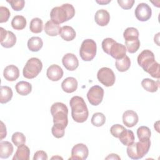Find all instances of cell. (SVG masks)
<instances>
[{"instance_id": "cell-1", "label": "cell", "mask_w": 160, "mask_h": 160, "mask_svg": "<svg viewBox=\"0 0 160 160\" xmlns=\"http://www.w3.org/2000/svg\"><path fill=\"white\" fill-rule=\"evenodd\" d=\"M138 63L152 78L159 79L160 77L159 64L156 61L154 53L149 50H143L138 56Z\"/></svg>"}, {"instance_id": "cell-2", "label": "cell", "mask_w": 160, "mask_h": 160, "mask_svg": "<svg viewBox=\"0 0 160 160\" xmlns=\"http://www.w3.org/2000/svg\"><path fill=\"white\" fill-rule=\"evenodd\" d=\"M69 104L71 108L72 118L76 122L81 123L87 120L89 111L82 98L73 96L69 101Z\"/></svg>"}, {"instance_id": "cell-3", "label": "cell", "mask_w": 160, "mask_h": 160, "mask_svg": "<svg viewBox=\"0 0 160 160\" xmlns=\"http://www.w3.org/2000/svg\"><path fill=\"white\" fill-rule=\"evenodd\" d=\"M75 9L71 4H63L61 6L54 7L50 12L51 21L55 24H59L67 21L74 17Z\"/></svg>"}, {"instance_id": "cell-4", "label": "cell", "mask_w": 160, "mask_h": 160, "mask_svg": "<svg viewBox=\"0 0 160 160\" xmlns=\"http://www.w3.org/2000/svg\"><path fill=\"white\" fill-rule=\"evenodd\" d=\"M51 112L53 117L54 124L62 126L64 128L67 126L68 109L64 103L60 102L54 103L51 107Z\"/></svg>"}, {"instance_id": "cell-5", "label": "cell", "mask_w": 160, "mask_h": 160, "mask_svg": "<svg viewBox=\"0 0 160 160\" xmlns=\"http://www.w3.org/2000/svg\"><path fill=\"white\" fill-rule=\"evenodd\" d=\"M151 146L150 139L144 141H138L132 142L128 146L127 154L132 159H139L144 157L149 151Z\"/></svg>"}, {"instance_id": "cell-6", "label": "cell", "mask_w": 160, "mask_h": 160, "mask_svg": "<svg viewBox=\"0 0 160 160\" xmlns=\"http://www.w3.org/2000/svg\"><path fill=\"white\" fill-rule=\"evenodd\" d=\"M42 68V63L41 60L36 58H31L28 60L23 68V76L27 79H33L39 74Z\"/></svg>"}, {"instance_id": "cell-7", "label": "cell", "mask_w": 160, "mask_h": 160, "mask_svg": "<svg viewBox=\"0 0 160 160\" xmlns=\"http://www.w3.org/2000/svg\"><path fill=\"white\" fill-rule=\"evenodd\" d=\"M97 46L95 41L91 39H87L82 41L79 54L81 59L85 61H90L94 59L96 54Z\"/></svg>"}, {"instance_id": "cell-8", "label": "cell", "mask_w": 160, "mask_h": 160, "mask_svg": "<svg viewBox=\"0 0 160 160\" xmlns=\"http://www.w3.org/2000/svg\"><path fill=\"white\" fill-rule=\"evenodd\" d=\"M98 81L106 87L112 86L116 80V77L112 70L109 68L104 67L101 68L97 74Z\"/></svg>"}, {"instance_id": "cell-9", "label": "cell", "mask_w": 160, "mask_h": 160, "mask_svg": "<svg viewBox=\"0 0 160 160\" xmlns=\"http://www.w3.org/2000/svg\"><path fill=\"white\" fill-rule=\"evenodd\" d=\"M104 97V89L99 86H92L87 93V98L91 104L93 106L99 105L102 101Z\"/></svg>"}, {"instance_id": "cell-10", "label": "cell", "mask_w": 160, "mask_h": 160, "mask_svg": "<svg viewBox=\"0 0 160 160\" xmlns=\"http://www.w3.org/2000/svg\"><path fill=\"white\" fill-rule=\"evenodd\" d=\"M136 18L140 21H146L150 19L152 10L150 6L144 2L139 3L134 11Z\"/></svg>"}, {"instance_id": "cell-11", "label": "cell", "mask_w": 160, "mask_h": 160, "mask_svg": "<svg viewBox=\"0 0 160 160\" xmlns=\"http://www.w3.org/2000/svg\"><path fill=\"white\" fill-rule=\"evenodd\" d=\"M89 154V151L88 147L82 144L79 143L73 146L71 150V156L69 159H78L84 160Z\"/></svg>"}, {"instance_id": "cell-12", "label": "cell", "mask_w": 160, "mask_h": 160, "mask_svg": "<svg viewBox=\"0 0 160 160\" xmlns=\"http://www.w3.org/2000/svg\"><path fill=\"white\" fill-rule=\"evenodd\" d=\"M126 51L124 45L115 41L111 46L108 54L117 60L124 58L126 55Z\"/></svg>"}, {"instance_id": "cell-13", "label": "cell", "mask_w": 160, "mask_h": 160, "mask_svg": "<svg viewBox=\"0 0 160 160\" xmlns=\"http://www.w3.org/2000/svg\"><path fill=\"white\" fill-rule=\"evenodd\" d=\"M62 62L65 68L69 71H74L79 66L78 59L72 53L66 54L62 57Z\"/></svg>"}, {"instance_id": "cell-14", "label": "cell", "mask_w": 160, "mask_h": 160, "mask_svg": "<svg viewBox=\"0 0 160 160\" xmlns=\"http://www.w3.org/2000/svg\"><path fill=\"white\" fill-rule=\"evenodd\" d=\"M138 120L137 113L132 110H127L122 114V122L128 128L134 126L138 123Z\"/></svg>"}, {"instance_id": "cell-15", "label": "cell", "mask_w": 160, "mask_h": 160, "mask_svg": "<svg viewBox=\"0 0 160 160\" xmlns=\"http://www.w3.org/2000/svg\"><path fill=\"white\" fill-rule=\"evenodd\" d=\"M46 75L51 81H57L63 76V70L59 66L52 64L48 68Z\"/></svg>"}, {"instance_id": "cell-16", "label": "cell", "mask_w": 160, "mask_h": 160, "mask_svg": "<svg viewBox=\"0 0 160 160\" xmlns=\"http://www.w3.org/2000/svg\"><path fill=\"white\" fill-rule=\"evenodd\" d=\"M3 76L4 78L8 81H16L19 76V69L15 65H9L4 68Z\"/></svg>"}, {"instance_id": "cell-17", "label": "cell", "mask_w": 160, "mask_h": 160, "mask_svg": "<svg viewBox=\"0 0 160 160\" xmlns=\"http://www.w3.org/2000/svg\"><path fill=\"white\" fill-rule=\"evenodd\" d=\"M95 22L101 26H106L110 20V15L105 9H99L96 11L94 16Z\"/></svg>"}, {"instance_id": "cell-18", "label": "cell", "mask_w": 160, "mask_h": 160, "mask_svg": "<svg viewBox=\"0 0 160 160\" xmlns=\"http://www.w3.org/2000/svg\"><path fill=\"white\" fill-rule=\"evenodd\" d=\"M61 88L67 93L73 92L77 89L78 81L73 77H68L62 82Z\"/></svg>"}, {"instance_id": "cell-19", "label": "cell", "mask_w": 160, "mask_h": 160, "mask_svg": "<svg viewBox=\"0 0 160 160\" xmlns=\"http://www.w3.org/2000/svg\"><path fill=\"white\" fill-rule=\"evenodd\" d=\"M30 150L28 146L24 144L18 146L14 157L13 160H29Z\"/></svg>"}, {"instance_id": "cell-20", "label": "cell", "mask_w": 160, "mask_h": 160, "mask_svg": "<svg viewBox=\"0 0 160 160\" xmlns=\"http://www.w3.org/2000/svg\"><path fill=\"white\" fill-rule=\"evenodd\" d=\"M13 146L9 141H1L0 142V158L2 159L8 158L12 153Z\"/></svg>"}, {"instance_id": "cell-21", "label": "cell", "mask_w": 160, "mask_h": 160, "mask_svg": "<svg viewBox=\"0 0 160 160\" xmlns=\"http://www.w3.org/2000/svg\"><path fill=\"white\" fill-rule=\"evenodd\" d=\"M59 34L61 37L66 41H72L76 37L75 30L69 26H64L61 27L59 31Z\"/></svg>"}, {"instance_id": "cell-22", "label": "cell", "mask_w": 160, "mask_h": 160, "mask_svg": "<svg viewBox=\"0 0 160 160\" xmlns=\"http://www.w3.org/2000/svg\"><path fill=\"white\" fill-rule=\"evenodd\" d=\"M119 139L124 146L131 144L134 141V135L132 131L125 129L119 135Z\"/></svg>"}, {"instance_id": "cell-23", "label": "cell", "mask_w": 160, "mask_h": 160, "mask_svg": "<svg viewBox=\"0 0 160 160\" xmlns=\"http://www.w3.org/2000/svg\"><path fill=\"white\" fill-rule=\"evenodd\" d=\"M17 92L21 96L28 95L32 91V85L27 81H19L15 86Z\"/></svg>"}, {"instance_id": "cell-24", "label": "cell", "mask_w": 160, "mask_h": 160, "mask_svg": "<svg viewBox=\"0 0 160 160\" xmlns=\"http://www.w3.org/2000/svg\"><path fill=\"white\" fill-rule=\"evenodd\" d=\"M61 27L59 24H55L51 20L46 22L44 26L45 32L50 36H56L59 34Z\"/></svg>"}, {"instance_id": "cell-25", "label": "cell", "mask_w": 160, "mask_h": 160, "mask_svg": "<svg viewBox=\"0 0 160 160\" xmlns=\"http://www.w3.org/2000/svg\"><path fill=\"white\" fill-rule=\"evenodd\" d=\"M141 85L142 88L148 92H154L157 91L159 88V81H155L149 78H145L141 81Z\"/></svg>"}, {"instance_id": "cell-26", "label": "cell", "mask_w": 160, "mask_h": 160, "mask_svg": "<svg viewBox=\"0 0 160 160\" xmlns=\"http://www.w3.org/2000/svg\"><path fill=\"white\" fill-rule=\"evenodd\" d=\"M43 46V42L41 38L34 36L31 38L28 41V49L32 52L39 51Z\"/></svg>"}, {"instance_id": "cell-27", "label": "cell", "mask_w": 160, "mask_h": 160, "mask_svg": "<svg viewBox=\"0 0 160 160\" xmlns=\"http://www.w3.org/2000/svg\"><path fill=\"white\" fill-rule=\"evenodd\" d=\"M13 93L12 89L7 86H1L0 90V102L1 104L7 103L9 102L12 97Z\"/></svg>"}, {"instance_id": "cell-28", "label": "cell", "mask_w": 160, "mask_h": 160, "mask_svg": "<svg viewBox=\"0 0 160 160\" xmlns=\"http://www.w3.org/2000/svg\"><path fill=\"white\" fill-rule=\"evenodd\" d=\"M115 66L116 69L119 72H125L129 69L131 66V61L128 56H125L124 58L117 59L116 61Z\"/></svg>"}, {"instance_id": "cell-29", "label": "cell", "mask_w": 160, "mask_h": 160, "mask_svg": "<svg viewBox=\"0 0 160 160\" xmlns=\"http://www.w3.org/2000/svg\"><path fill=\"white\" fill-rule=\"evenodd\" d=\"M26 18L21 15L15 16L11 21V26L16 30H22L26 26Z\"/></svg>"}, {"instance_id": "cell-30", "label": "cell", "mask_w": 160, "mask_h": 160, "mask_svg": "<svg viewBox=\"0 0 160 160\" xmlns=\"http://www.w3.org/2000/svg\"><path fill=\"white\" fill-rule=\"evenodd\" d=\"M126 50L129 53L136 52L140 47V41L138 38H130L125 40Z\"/></svg>"}, {"instance_id": "cell-31", "label": "cell", "mask_w": 160, "mask_h": 160, "mask_svg": "<svg viewBox=\"0 0 160 160\" xmlns=\"http://www.w3.org/2000/svg\"><path fill=\"white\" fill-rule=\"evenodd\" d=\"M16 42V37L11 31H8L6 38L1 41V44L5 48H10L15 45Z\"/></svg>"}, {"instance_id": "cell-32", "label": "cell", "mask_w": 160, "mask_h": 160, "mask_svg": "<svg viewBox=\"0 0 160 160\" xmlns=\"http://www.w3.org/2000/svg\"><path fill=\"white\" fill-rule=\"evenodd\" d=\"M137 135L140 141H144L150 139L151 132L148 127L142 126L137 129Z\"/></svg>"}, {"instance_id": "cell-33", "label": "cell", "mask_w": 160, "mask_h": 160, "mask_svg": "<svg viewBox=\"0 0 160 160\" xmlns=\"http://www.w3.org/2000/svg\"><path fill=\"white\" fill-rule=\"evenodd\" d=\"M43 22L42 21L38 18H33L31 22L29 25L30 31L34 33H39L42 31Z\"/></svg>"}, {"instance_id": "cell-34", "label": "cell", "mask_w": 160, "mask_h": 160, "mask_svg": "<svg viewBox=\"0 0 160 160\" xmlns=\"http://www.w3.org/2000/svg\"><path fill=\"white\" fill-rule=\"evenodd\" d=\"M106 122V117L102 112L94 113L91 118V123L94 126H102Z\"/></svg>"}, {"instance_id": "cell-35", "label": "cell", "mask_w": 160, "mask_h": 160, "mask_svg": "<svg viewBox=\"0 0 160 160\" xmlns=\"http://www.w3.org/2000/svg\"><path fill=\"white\" fill-rule=\"evenodd\" d=\"M11 140L14 144L18 147L25 143L26 137L22 132H16L12 135Z\"/></svg>"}, {"instance_id": "cell-36", "label": "cell", "mask_w": 160, "mask_h": 160, "mask_svg": "<svg viewBox=\"0 0 160 160\" xmlns=\"http://www.w3.org/2000/svg\"><path fill=\"white\" fill-rule=\"evenodd\" d=\"M123 37L125 40L130 38H139V31L138 30L132 27H129L126 29L123 33Z\"/></svg>"}, {"instance_id": "cell-37", "label": "cell", "mask_w": 160, "mask_h": 160, "mask_svg": "<svg viewBox=\"0 0 160 160\" xmlns=\"http://www.w3.org/2000/svg\"><path fill=\"white\" fill-rule=\"evenodd\" d=\"M65 128L62 126L54 124L51 129L52 135L56 138H61L64 136Z\"/></svg>"}, {"instance_id": "cell-38", "label": "cell", "mask_w": 160, "mask_h": 160, "mask_svg": "<svg viewBox=\"0 0 160 160\" xmlns=\"http://www.w3.org/2000/svg\"><path fill=\"white\" fill-rule=\"evenodd\" d=\"M11 15L8 8L4 6H0V22H5L8 21Z\"/></svg>"}, {"instance_id": "cell-39", "label": "cell", "mask_w": 160, "mask_h": 160, "mask_svg": "<svg viewBox=\"0 0 160 160\" xmlns=\"http://www.w3.org/2000/svg\"><path fill=\"white\" fill-rule=\"evenodd\" d=\"M125 129V128L121 124H114L110 128L111 134L115 138H118L121 133Z\"/></svg>"}, {"instance_id": "cell-40", "label": "cell", "mask_w": 160, "mask_h": 160, "mask_svg": "<svg viewBox=\"0 0 160 160\" xmlns=\"http://www.w3.org/2000/svg\"><path fill=\"white\" fill-rule=\"evenodd\" d=\"M7 2L11 4V8L14 11H17L22 10L24 7V4H25V1L24 0L7 1Z\"/></svg>"}, {"instance_id": "cell-41", "label": "cell", "mask_w": 160, "mask_h": 160, "mask_svg": "<svg viewBox=\"0 0 160 160\" xmlns=\"http://www.w3.org/2000/svg\"><path fill=\"white\" fill-rule=\"evenodd\" d=\"M116 41L114 40L112 38H108L104 39L102 42V48L103 49V51L106 53V54H109V49L111 48V46H112V44L115 42Z\"/></svg>"}, {"instance_id": "cell-42", "label": "cell", "mask_w": 160, "mask_h": 160, "mask_svg": "<svg viewBox=\"0 0 160 160\" xmlns=\"http://www.w3.org/2000/svg\"><path fill=\"white\" fill-rule=\"evenodd\" d=\"M119 5L124 9H129L132 8L134 3V0H118Z\"/></svg>"}, {"instance_id": "cell-43", "label": "cell", "mask_w": 160, "mask_h": 160, "mask_svg": "<svg viewBox=\"0 0 160 160\" xmlns=\"http://www.w3.org/2000/svg\"><path fill=\"white\" fill-rule=\"evenodd\" d=\"M47 160L48 155L47 153L44 151H38L35 152L33 157V160Z\"/></svg>"}, {"instance_id": "cell-44", "label": "cell", "mask_w": 160, "mask_h": 160, "mask_svg": "<svg viewBox=\"0 0 160 160\" xmlns=\"http://www.w3.org/2000/svg\"><path fill=\"white\" fill-rule=\"evenodd\" d=\"M1 140L4 138L6 136L7 132H6V126L4 124L2 121H1Z\"/></svg>"}, {"instance_id": "cell-45", "label": "cell", "mask_w": 160, "mask_h": 160, "mask_svg": "<svg viewBox=\"0 0 160 160\" xmlns=\"http://www.w3.org/2000/svg\"><path fill=\"white\" fill-rule=\"evenodd\" d=\"M106 159H121L120 157L118 156V154H109V156L108 157H106L105 158Z\"/></svg>"}, {"instance_id": "cell-46", "label": "cell", "mask_w": 160, "mask_h": 160, "mask_svg": "<svg viewBox=\"0 0 160 160\" xmlns=\"http://www.w3.org/2000/svg\"><path fill=\"white\" fill-rule=\"evenodd\" d=\"M111 2V0H100V1H96V2H98L99 4H106Z\"/></svg>"}, {"instance_id": "cell-47", "label": "cell", "mask_w": 160, "mask_h": 160, "mask_svg": "<svg viewBox=\"0 0 160 160\" xmlns=\"http://www.w3.org/2000/svg\"><path fill=\"white\" fill-rule=\"evenodd\" d=\"M51 159H62V158H61V157H60V156H57L52 157V158H51Z\"/></svg>"}]
</instances>
